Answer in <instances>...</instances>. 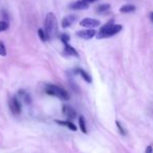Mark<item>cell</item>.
Here are the masks:
<instances>
[{
	"instance_id": "obj_13",
	"label": "cell",
	"mask_w": 153,
	"mask_h": 153,
	"mask_svg": "<svg viewBox=\"0 0 153 153\" xmlns=\"http://www.w3.org/2000/svg\"><path fill=\"white\" fill-rule=\"evenodd\" d=\"M76 73H78L79 75H80L81 77H82L83 79H85L87 82H89V83H91L92 82V77L90 76L89 74H88L87 72H85V70H82V69H76Z\"/></svg>"
},
{
	"instance_id": "obj_22",
	"label": "cell",
	"mask_w": 153,
	"mask_h": 153,
	"mask_svg": "<svg viewBox=\"0 0 153 153\" xmlns=\"http://www.w3.org/2000/svg\"><path fill=\"white\" fill-rule=\"evenodd\" d=\"M146 153H153V147L151 145L148 146V147L146 148Z\"/></svg>"
},
{
	"instance_id": "obj_7",
	"label": "cell",
	"mask_w": 153,
	"mask_h": 153,
	"mask_svg": "<svg viewBox=\"0 0 153 153\" xmlns=\"http://www.w3.org/2000/svg\"><path fill=\"white\" fill-rule=\"evenodd\" d=\"M90 3L85 2V0H78V1H75L73 3H71L69 5V7L71 10H87L89 8Z\"/></svg>"
},
{
	"instance_id": "obj_11",
	"label": "cell",
	"mask_w": 153,
	"mask_h": 153,
	"mask_svg": "<svg viewBox=\"0 0 153 153\" xmlns=\"http://www.w3.org/2000/svg\"><path fill=\"white\" fill-rule=\"evenodd\" d=\"M135 10V6L133 4H125L120 8V12L123 14H129V13H133Z\"/></svg>"
},
{
	"instance_id": "obj_18",
	"label": "cell",
	"mask_w": 153,
	"mask_h": 153,
	"mask_svg": "<svg viewBox=\"0 0 153 153\" xmlns=\"http://www.w3.org/2000/svg\"><path fill=\"white\" fill-rule=\"evenodd\" d=\"M6 55V48L4 46L3 42L0 41V56H5Z\"/></svg>"
},
{
	"instance_id": "obj_21",
	"label": "cell",
	"mask_w": 153,
	"mask_h": 153,
	"mask_svg": "<svg viewBox=\"0 0 153 153\" xmlns=\"http://www.w3.org/2000/svg\"><path fill=\"white\" fill-rule=\"evenodd\" d=\"M8 28V23L6 21H0V31H4Z\"/></svg>"
},
{
	"instance_id": "obj_9",
	"label": "cell",
	"mask_w": 153,
	"mask_h": 153,
	"mask_svg": "<svg viewBox=\"0 0 153 153\" xmlns=\"http://www.w3.org/2000/svg\"><path fill=\"white\" fill-rule=\"evenodd\" d=\"M75 21H76V17H75V16H67V17H65V18L62 19V28H68V27H70L71 25L75 22Z\"/></svg>"
},
{
	"instance_id": "obj_16",
	"label": "cell",
	"mask_w": 153,
	"mask_h": 153,
	"mask_svg": "<svg viewBox=\"0 0 153 153\" xmlns=\"http://www.w3.org/2000/svg\"><path fill=\"white\" fill-rule=\"evenodd\" d=\"M38 34H39V36H40V39L43 41V42H46L47 40H49V36H47L46 31H45L44 29H39Z\"/></svg>"
},
{
	"instance_id": "obj_24",
	"label": "cell",
	"mask_w": 153,
	"mask_h": 153,
	"mask_svg": "<svg viewBox=\"0 0 153 153\" xmlns=\"http://www.w3.org/2000/svg\"><path fill=\"white\" fill-rule=\"evenodd\" d=\"M150 20H151V22L153 23V13L150 14Z\"/></svg>"
},
{
	"instance_id": "obj_5",
	"label": "cell",
	"mask_w": 153,
	"mask_h": 153,
	"mask_svg": "<svg viewBox=\"0 0 153 153\" xmlns=\"http://www.w3.org/2000/svg\"><path fill=\"white\" fill-rule=\"evenodd\" d=\"M80 26L85 27V28H96V27L100 26V21L97 19L92 18H85L83 20L80 21Z\"/></svg>"
},
{
	"instance_id": "obj_19",
	"label": "cell",
	"mask_w": 153,
	"mask_h": 153,
	"mask_svg": "<svg viewBox=\"0 0 153 153\" xmlns=\"http://www.w3.org/2000/svg\"><path fill=\"white\" fill-rule=\"evenodd\" d=\"M61 41L64 44H68L69 41H70V36L68 33H62L61 36Z\"/></svg>"
},
{
	"instance_id": "obj_17",
	"label": "cell",
	"mask_w": 153,
	"mask_h": 153,
	"mask_svg": "<svg viewBox=\"0 0 153 153\" xmlns=\"http://www.w3.org/2000/svg\"><path fill=\"white\" fill-rule=\"evenodd\" d=\"M19 94H20L21 96H22L23 98H24V100L26 101L27 103H29L31 101V99H30V97H29V95L27 94V93L25 92V91H19Z\"/></svg>"
},
{
	"instance_id": "obj_2",
	"label": "cell",
	"mask_w": 153,
	"mask_h": 153,
	"mask_svg": "<svg viewBox=\"0 0 153 153\" xmlns=\"http://www.w3.org/2000/svg\"><path fill=\"white\" fill-rule=\"evenodd\" d=\"M44 30L46 31L47 36H49V39L52 36H54L57 31V20L56 17L53 13H48L46 16L44 22Z\"/></svg>"
},
{
	"instance_id": "obj_14",
	"label": "cell",
	"mask_w": 153,
	"mask_h": 153,
	"mask_svg": "<svg viewBox=\"0 0 153 153\" xmlns=\"http://www.w3.org/2000/svg\"><path fill=\"white\" fill-rule=\"evenodd\" d=\"M109 8H111L109 4H100V5L96 8V12L98 13V14H103V13L107 12Z\"/></svg>"
},
{
	"instance_id": "obj_6",
	"label": "cell",
	"mask_w": 153,
	"mask_h": 153,
	"mask_svg": "<svg viewBox=\"0 0 153 153\" xmlns=\"http://www.w3.org/2000/svg\"><path fill=\"white\" fill-rule=\"evenodd\" d=\"M76 34H77V36L83 39V40H90V39L97 36V32L94 28H85V29H82V30L77 31Z\"/></svg>"
},
{
	"instance_id": "obj_10",
	"label": "cell",
	"mask_w": 153,
	"mask_h": 153,
	"mask_svg": "<svg viewBox=\"0 0 153 153\" xmlns=\"http://www.w3.org/2000/svg\"><path fill=\"white\" fill-rule=\"evenodd\" d=\"M65 54L70 55V56L78 57V52L75 50V48H73L72 46H70L69 44H65Z\"/></svg>"
},
{
	"instance_id": "obj_3",
	"label": "cell",
	"mask_w": 153,
	"mask_h": 153,
	"mask_svg": "<svg viewBox=\"0 0 153 153\" xmlns=\"http://www.w3.org/2000/svg\"><path fill=\"white\" fill-rule=\"evenodd\" d=\"M45 92H46V94L51 95V96L59 97L62 100H69L70 99V96L66 90L55 85H47L45 88Z\"/></svg>"
},
{
	"instance_id": "obj_12",
	"label": "cell",
	"mask_w": 153,
	"mask_h": 153,
	"mask_svg": "<svg viewBox=\"0 0 153 153\" xmlns=\"http://www.w3.org/2000/svg\"><path fill=\"white\" fill-rule=\"evenodd\" d=\"M55 122H56L57 124H59V125H62V126L68 127L69 129H71V130H73V131H76L77 130V127L75 126L73 122H70V121H59V120H57V121H55Z\"/></svg>"
},
{
	"instance_id": "obj_20",
	"label": "cell",
	"mask_w": 153,
	"mask_h": 153,
	"mask_svg": "<svg viewBox=\"0 0 153 153\" xmlns=\"http://www.w3.org/2000/svg\"><path fill=\"white\" fill-rule=\"evenodd\" d=\"M116 125H117L118 129H119V132L121 133L122 135H125V134H126V131H125V128L122 126L121 123H120L119 121H116Z\"/></svg>"
},
{
	"instance_id": "obj_4",
	"label": "cell",
	"mask_w": 153,
	"mask_h": 153,
	"mask_svg": "<svg viewBox=\"0 0 153 153\" xmlns=\"http://www.w3.org/2000/svg\"><path fill=\"white\" fill-rule=\"evenodd\" d=\"M10 109L14 115H19L21 113V109H22V105H21V102L19 101V99L17 97H13L10 100Z\"/></svg>"
},
{
	"instance_id": "obj_23",
	"label": "cell",
	"mask_w": 153,
	"mask_h": 153,
	"mask_svg": "<svg viewBox=\"0 0 153 153\" xmlns=\"http://www.w3.org/2000/svg\"><path fill=\"white\" fill-rule=\"evenodd\" d=\"M85 2H88V3H93V2L97 1V0H85Z\"/></svg>"
},
{
	"instance_id": "obj_15",
	"label": "cell",
	"mask_w": 153,
	"mask_h": 153,
	"mask_svg": "<svg viewBox=\"0 0 153 153\" xmlns=\"http://www.w3.org/2000/svg\"><path fill=\"white\" fill-rule=\"evenodd\" d=\"M79 127H80V130L82 131L83 133H87L88 130H87V125H85V120L82 116L79 117Z\"/></svg>"
},
{
	"instance_id": "obj_1",
	"label": "cell",
	"mask_w": 153,
	"mask_h": 153,
	"mask_svg": "<svg viewBox=\"0 0 153 153\" xmlns=\"http://www.w3.org/2000/svg\"><path fill=\"white\" fill-rule=\"evenodd\" d=\"M122 25L121 24H114L113 21H109L105 25H103L100 28V30L97 33V39H106L114 36L115 34L119 33L122 30Z\"/></svg>"
},
{
	"instance_id": "obj_8",
	"label": "cell",
	"mask_w": 153,
	"mask_h": 153,
	"mask_svg": "<svg viewBox=\"0 0 153 153\" xmlns=\"http://www.w3.org/2000/svg\"><path fill=\"white\" fill-rule=\"evenodd\" d=\"M62 113H64V115L68 119H74V118H76V111L72 107L69 106V105H64L62 106Z\"/></svg>"
}]
</instances>
